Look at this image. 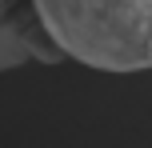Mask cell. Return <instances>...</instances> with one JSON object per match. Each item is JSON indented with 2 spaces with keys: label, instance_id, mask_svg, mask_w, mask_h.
<instances>
[{
  "label": "cell",
  "instance_id": "2",
  "mask_svg": "<svg viewBox=\"0 0 152 148\" xmlns=\"http://www.w3.org/2000/svg\"><path fill=\"white\" fill-rule=\"evenodd\" d=\"M0 68H4V44H0Z\"/></svg>",
  "mask_w": 152,
  "mask_h": 148
},
{
  "label": "cell",
  "instance_id": "1",
  "mask_svg": "<svg viewBox=\"0 0 152 148\" xmlns=\"http://www.w3.org/2000/svg\"><path fill=\"white\" fill-rule=\"evenodd\" d=\"M60 56L100 72L152 68V0H32Z\"/></svg>",
  "mask_w": 152,
  "mask_h": 148
}]
</instances>
